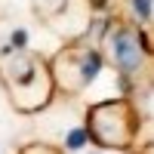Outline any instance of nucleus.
<instances>
[{
    "label": "nucleus",
    "mask_w": 154,
    "mask_h": 154,
    "mask_svg": "<svg viewBox=\"0 0 154 154\" xmlns=\"http://www.w3.org/2000/svg\"><path fill=\"white\" fill-rule=\"evenodd\" d=\"M9 46H25V31H16V34H12Z\"/></svg>",
    "instance_id": "nucleus-8"
},
{
    "label": "nucleus",
    "mask_w": 154,
    "mask_h": 154,
    "mask_svg": "<svg viewBox=\"0 0 154 154\" xmlns=\"http://www.w3.org/2000/svg\"><path fill=\"white\" fill-rule=\"evenodd\" d=\"M19 154H65L59 145H49V142H28V145H22Z\"/></svg>",
    "instance_id": "nucleus-6"
},
{
    "label": "nucleus",
    "mask_w": 154,
    "mask_h": 154,
    "mask_svg": "<svg viewBox=\"0 0 154 154\" xmlns=\"http://www.w3.org/2000/svg\"><path fill=\"white\" fill-rule=\"evenodd\" d=\"M49 71H53L56 93L80 96L102 71V53L93 46H83V43H68L53 56Z\"/></svg>",
    "instance_id": "nucleus-3"
},
{
    "label": "nucleus",
    "mask_w": 154,
    "mask_h": 154,
    "mask_svg": "<svg viewBox=\"0 0 154 154\" xmlns=\"http://www.w3.org/2000/svg\"><path fill=\"white\" fill-rule=\"evenodd\" d=\"M86 139L105 151H126L139 136V114L130 99H105L86 108Z\"/></svg>",
    "instance_id": "nucleus-2"
},
{
    "label": "nucleus",
    "mask_w": 154,
    "mask_h": 154,
    "mask_svg": "<svg viewBox=\"0 0 154 154\" xmlns=\"http://www.w3.org/2000/svg\"><path fill=\"white\" fill-rule=\"evenodd\" d=\"M105 56L120 74H133L142 68V59H145V49H142V37H139L136 28L130 25H117L111 28L105 37Z\"/></svg>",
    "instance_id": "nucleus-5"
},
{
    "label": "nucleus",
    "mask_w": 154,
    "mask_h": 154,
    "mask_svg": "<svg viewBox=\"0 0 154 154\" xmlns=\"http://www.w3.org/2000/svg\"><path fill=\"white\" fill-rule=\"evenodd\" d=\"M34 12L62 40H77L93 25V0H31Z\"/></svg>",
    "instance_id": "nucleus-4"
},
{
    "label": "nucleus",
    "mask_w": 154,
    "mask_h": 154,
    "mask_svg": "<svg viewBox=\"0 0 154 154\" xmlns=\"http://www.w3.org/2000/svg\"><path fill=\"white\" fill-rule=\"evenodd\" d=\"M65 145H68L71 151H77V148H83V145H86V130H74V133H68V139H65Z\"/></svg>",
    "instance_id": "nucleus-7"
},
{
    "label": "nucleus",
    "mask_w": 154,
    "mask_h": 154,
    "mask_svg": "<svg viewBox=\"0 0 154 154\" xmlns=\"http://www.w3.org/2000/svg\"><path fill=\"white\" fill-rule=\"evenodd\" d=\"M0 86L19 114L43 111L56 96L49 62L28 46H6L0 53Z\"/></svg>",
    "instance_id": "nucleus-1"
}]
</instances>
